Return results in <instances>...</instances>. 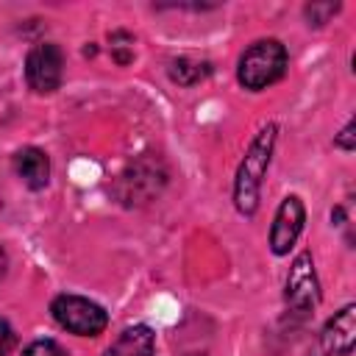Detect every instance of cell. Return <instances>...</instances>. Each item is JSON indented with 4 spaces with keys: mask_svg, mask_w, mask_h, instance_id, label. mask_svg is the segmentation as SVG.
Instances as JSON below:
<instances>
[{
    "mask_svg": "<svg viewBox=\"0 0 356 356\" xmlns=\"http://www.w3.org/2000/svg\"><path fill=\"white\" fill-rule=\"evenodd\" d=\"M14 172L28 189H44L50 181V159L39 147H22L14 153Z\"/></svg>",
    "mask_w": 356,
    "mask_h": 356,
    "instance_id": "9c48e42d",
    "label": "cell"
},
{
    "mask_svg": "<svg viewBox=\"0 0 356 356\" xmlns=\"http://www.w3.org/2000/svg\"><path fill=\"white\" fill-rule=\"evenodd\" d=\"M353 342H356V306L348 303L325 323L320 334V348L325 356H350Z\"/></svg>",
    "mask_w": 356,
    "mask_h": 356,
    "instance_id": "ba28073f",
    "label": "cell"
},
{
    "mask_svg": "<svg viewBox=\"0 0 356 356\" xmlns=\"http://www.w3.org/2000/svg\"><path fill=\"white\" fill-rule=\"evenodd\" d=\"M14 345H17V334H14L11 323L0 317V356H8L14 350Z\"/></svg>",
    "mask_w": 356,
    "mask_h": 356,
    "instance_id": "5bb4252c",
    "label": "cell"
},
{
    "mask_svg": "<svg viewBox=\"0 0 356 356\" xmlns=\"http://www.w3.org/2000/svg\"><path fill=\"white\" fill-rule=\"evenodd\" d=\"M303 222H306L303 200L298 195H286L281 200V206L275 209V217H273V225H270V250L275 256H286L289 248L298 242V236L303 231Z\"/></svg>",
    "mask_w": 356,
    "mask_h": 356,
    "instance_id": "52a82bcc",
    "label": "cell"
},
{
    "mask_svg": "<svg viewBox=\"0 0 356 356\" xmlns=\"http://www.w3.org/2000/svg\"><path fill=\"white\" fill-rule=\"evenodd\" d=\"M337 11H339V3H312L306 6V19L309 25H325Z\"/></svg>",
    "mask_w": 356,
    "mask_h": 356,
    "instance_id": "7c38bea8",
    "label": "cell"
},
{
    "mask_svg": "<svg viewBox=\"0 0 356 356\" xmlns=\"http://www.w3.org/2000/svg\"><path fill=\"white\" fill-rule=\"evenodd\" d=\"M6 267H8V259H6V250H3V245H0V278H3Z\"/></svg>",
    "mask_w": 356,
    "mask_h": 356,
    "instance_id": "2e32d148",
    "label": "cell"
},
{
    "mask_svg": "<svg viewBox=\"0 0 356 356\" xmlns=\"http://www.w3.org/2000/svg\"><path fill=\"white\" fill-rule=\"evenodd\" d=\"M353 131H356V122H353V120H348V125L339 131V136H334V145L350 153V150L356 147V142H353V136H356V134H353Z\"/></svg>",
    "mask_w": 356,
    "mask_h": 356,
    "instance_id": "9a60e30c",
    "label": "cell"
},
{
    "mask_svg": "<svg viewBox=\"0 0 356 356\" xmlns=\"http://www.w3.org/2000/svg\"><path fill=\"white\" fill-rule=\"evenodd\" d=\"M284 303H286V312L298 314V317H306L320 303V281H317L314 261H312L309 250H300L292 259V267L286 273Z\"/></svg>",
    "mask_w": 356,
    "mask_h": 356,
    "instance_id": "277c9868",
    "label": "cell"
},
{
    "mask_svg": "<svg viewBox=\"0 0 356 356\" xmlns=\"http://www.w3.org/2000/svg\"><path fill=\"white\" fill-rule=\"evenodd\" d=\"M170 78L178 83V86H195L197 81H203L209 72H211V64L209 61H195V58H172L170 61Z\"/></svg>",
    "mask_w": 356,
    "mask_h": 356,
    "instance_id": "8fae6325",
    "label": "cell"
},
{
    "mask_svg": "<svg viewBox=\"0 0 356 356\" xmlns=\"http://www.w3.org/2000/svg\"><path fill=\"white\" fill-rule=\"evenodd\" d=\"M286 72V47L278 39H259L242 56L236 67V78L245 89L259 92L281 81Z\"/></svg>",
    "mask_w": 356,
    "mask_h": 356,
    "instance_id": "7a4b0ae2",
    "label": "cell"
},
{
    "mask_svg": "<svg viewBox=\"0 0 356 356\" xmlns=\"http://www.w3.org/2000/svg\"><path fill=\"white\" fill-rule=\"evenodd\" d=\"M275 142H278V125L275 122H267L250 139V145H248V150H245V156H242V161L236 167V175H234V206L245 217L256 214V209H259L261 181L267 175V167H270Z\"/></svg>",
    "mask_w": 356,
    "mask_h": 356,
    "instance_id": "6da1fadb",
    "label": "cell"
},
{
    "mask_svg": "<svg viewBox=\"0 0 356 356\" xmlns=\"http://www.w3.org/2000/svg\"><path fill=\"white\" fill-rule=\"evenodd\" d=\"M103 356H156V334L147 325H128Z\"/></svg>",
    "mask_w": 356,
    "mask_h": 356,
    "instance_id": "30bf717a",
    "label": "cell"
},
{
    "mask_svg": "<svg viewBox=\"0 0 356 356\" xmlns=\"http://www.w3.org/2000/svg\"><path fill=\"white\" fill-rule=\"evenodd\" d=\"M161 184H164V172L159 170V161L139 159L136 164H131L120 175V181H117V197L122 203L134 206V203H142V200L153 197Z\"/></svg>",
    "mask_w": 356,
    "mask_h": 356,
    "instance_id": "8992f818",
    "label": "cell"
},
{
    "mask_svg": "<svg viewBox=\"0 0 356 356\" xmlns=\"http://www.w3.org/2000/svg\"><path fill=\"white\" fill-rule=\"evenodd\" d=\"M50 314L61 328H67L70 334H78V337H97L108 325V314L100 303L81 298V295H67V292L53 298Z\"/></svg>",
    "mask_w": 356,
    "mask_h": 356,
    "instance_id": "3957f363",
    "label": "cell"
},
{
    "mask_svg": "<svg viewBox=\"0 0 356 356\" xmlns=\"http://www.w3.org/2000/svg\"><path fill=\"white\" fill-rule=\"evenodd\" d=\"M22 356H67V350L56 339H36L22 350Z\"/></svg>",
    "mask_w": 356,
    "mask_h": 356,
    "instance_id": "4fadbf2b",
    "label": "cell"
},
{
    "mask_svg": "<svg viewBox=\"0 0 356 356\" xmlns=\"http://www.w3.org/2000/svg\"><path fill=\"white\" fill-rule=\"evenodd\" d=\"M61 75H64V56L58 44L39 42L36 47H31L25 58V81L36 95L56 92L61 86Z\"/></svg>",
    "mask_w": 356,
    "mask_h": 356,
    "instance_id": "5b68a950",
    "label": "cell"
}]
</instances>
